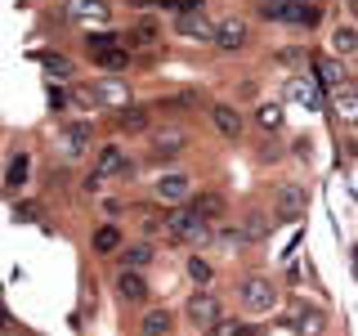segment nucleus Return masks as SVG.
Instances as JSON below:
<instances>
[{"instance_id": "f257e3e1", "label": "nucleus", "mask_w": 358, "mask_h": 336, "mask_svg": "<svg viewBox=\"0 0 358 336\" xmlns=\"http://www.w3.org/2000/svg\"><path fill=\"white\" fill-rule=\"evenodd\" d=\"M162 229H166V233H171V238H175V242H206V238H210V224H206V220H201V216H197V211H193V206H188V202H184V206H175V211H171V216H166V220H162Z\"/></svg>"}, {"instance_id": "f03ea898", "label": "nucleus", "mask_w": 358, "mask_h": 336, "mask_svg": "<svg viewBox=\"0 0 358 336\" xmlns=\"http://www.w3.org/2000/svg\"><path fill=\"white\" fill-rule=\"evenodd\" d=\"M184 318L193 323V328L210 332V328H215V323L224 318V314H220V296H215V291H206V287H201V291H193V296L184 300Z\"/></svg>"}, {"instance_id": "7ed1b4c3", "label": "nucleus", "mask_w": 358, "mask_h": 336, "mask_svg": "<svg viewBox=\"0 0 358 336\" xmlns=\"http://www.w3.org/2000/svg\"><path fill=\"white\" fill-rule=\"evenodd\" d=\"M260 14L273 22H305V27L318 22V9L305 5V0H260Z\"/></svg>"}, {"instance_id": "20e7f679", "label": "nucleus", "mask_w": 358, "mask_h": 336, "mask_svg": "<svg viewBox=\"0 0 358 336\" xmlns=\"http://www.w3.org/2000/svg\"><path fill=\"white\" fill-rule=\"evenodd\" d=\"M210 45H215V50H224V54L246 50V45H251V22L238 18V14H233V18H220V22H215V41H210Z\"/></svg>"}, {"instance_id": "39448f33", "label": "nucleus", "mask_w": 358, "mask_h": 336, "mask_svg": "<svg viewBox=\"0 0 358 336\" xmlns=\"http://www.w3.org/2000/svg\"><path fill=\"white\" fill-rule=\"evenodd\" d=\"M238 300L251 314H264V309H273L278 305V287L268 283V278H242V287H238Z\"/></svg>"}, {"instance_id": "423d86ee", "label": "nucleus", "mask_w": 358, "mask_h": 336, "mask_svg": "<svg viewBox=\"0 0 358 336\" xmlns=\"http://www.w3.org/2000/svg\"><path fill=\"white\" fill-rule=\"evenodd\" d=\"M152 193L162 197V202H171V206H184V202L193 197V175H184V171H166V175H157Z\"/></svg>"}, {"instance_id": "0eeeda50", "label": "nucleus", "mask_w": 358, "mask_h": 336, "mask_svg": "<svg viewBox=\"0 0 358 336\" xmlns=\"http://www.w3.org/2000/svg\"><path fill=\"white\" fill-rule=\"evenodd\" d=\"M94 94H99V108H126V104H134V94H130V85L121 81V72H103L94 81Z\"/></svg>"}, {"instance_id": "6e6552de", "label": "nucleus", "mask_w": 358, "mask_h": 336, "mask_svg": "<svg viewBox=\"0 0 358 336\" xmlns=\"http://www.w3.org/2000/svg\"><path fill=\"white\" fill-rule=\"evenodd\" d=\"M112 291H117L121 305H143L152 287H148V278H143V269H121L117 283H112Z\"/></svg>"}, {"instance_id": "1a4fd4ad", "label": "nucleus", "mask_w": 358, "mask_h": 336, "mask_svg": "<svg viewBox=\"0 0 358 336\" xmlns=\"http://www.w3.org/2000/svg\"><path fill=\"white\" fill-rule=\"evenodd\" d=\"M175 36L197 41V45H210V41H215V22L201 14V9H193V14H175Z\"/></svg>"}, {"instance_id": "9d476101", "label": "nucleus", "mask_w": 358, "mask_h": 336, "mask_svg": "<svg viewBox=\"0 0 358 336\" xmlns=\"http://www.w3.org/2000/svg\"><path fill=\"white\" fill-rule=\"evenodd\" d=\"M305 206H309V193L300 184H282L273 193V216L278 220H300V216H305Z\"/></svg>"}, {"instance_id": "9b49d317", "label": "nucleus", "mask_w": 358, "mask_h": 336, "mask_svg": "<svg viewBox=\"0 0 358 336\" xmlns=\"http://www.w3.org/2000/svg\"><path fill=\"white\" fill-rule=\"evenodd\" d=\"M282 99L296 104V108H309V112L322 108V90L313 81H305V76H287V81H282Z\"/></svg>"}, {"instance_id": "f8f14e48", "label": "nucleus", "mask_w": 358, "mask_h": 336, "mask_svg": "<svg viewBox=\"0 0 358 336\" xmlns=\"http://www.w3.org/2000/svg\"><path fill=\"white\" fill-rule=\"evenodd\" d=\"M309 67H313V85H318V90H331V94H336V90L350 85V72H345L336 59H322V54H318Z\"/></svg>"}, {"instance_id": "ddd939ff", "label": "nucleus", "mask_w": 358, "mask_h": 336, "mask_svg": "<svg viewBox=\"0 0 358 336\" xmlns=\"http://www.w3.org/2000/svg\"><path fill=\"white\" fill-rule=\"evenodd\" d=\"M94 171L103 179H112V175H134V166H130V157L121 153L117 144H108V148H99V157H94Z\"/></svg>"}, {"instance_id": "4468645a", "label": "nucleus", "mask_w": 358, "mask_h": 336, "mask_svg": "<svg viewBox=\"0 0 358 336\" xmlns=\"http://www.w3.org/2000/svg\"><path fill=\"white\" fill-rule=\"evenodd\" d=\"M63 14L76 22H108V0H63Z\"/></svg>"}, {"instance_id": "2eb2a0df", "label": "nucleus", "mask_w": 358, "mask_h": 336, "mask_svg": "<svg viewBox=\"0 0 358 336\" xmlns=\"http://www.w3.org/2000/svg\"><path fill=\"white\" fill-rule=\"evenodd\" d=\"M117 126L126 130V134H143L152 126V108H143V104H126V108H117Z\"/></svg>"}, {"instance_id": "dca6fc26", "label": "nucleus", "mask_w": 358, "mask_h": 336, "mask_svg": "<svg viewBox=\"0 0 358 336\" xmlns=\"http://www.w3.org/2000/svg\"><path fill=\"white\" fill-rule=\"evenodd\" d=\"M210 126H215L224 139H242V112L229 108V104H215L210 108Z\"/></svg>"}, {"instance_id": "f3484780", "label": "nucleus", "mask_w": 358, "mask_h": 336, "mask_svg": "<svg viewBox=\"0 0 358 336\" xmlns=\"http://www.w3.org/2000/svg\"><path fill=\"white\" fill-rule=\"evenodd\" d=\"M121 41H130L134 50H157L162 31H157V22H152V18H139V22H134V27L126 31V36H121Z\"/></svg>"}, {"instance_id": "a211bd4d", "label": "nucleus", "mask_w": 358, "mask_h": 336, "mask_svg": "<svg viewBox=\"0 0 358 336\" xmlns=\"http://www.w3.org/2000/svg\"><path fill=\"white\" fill-rule=\"evenodd\" d=\"M27 175H31V157H27V153H14V157H9V175H5V188H9V193H18V188H27Z\"/></svg>"}, {"instance_id": "6ab92c4d", "label": "nucleus", "mask_w": 358, "mask_h": 336, "mask_svg": "<svg viewBox=\"0 0 358 336\" xmlns=\"http://www.w3.org/2000/svg\"><path fill=\"white\" fill-rule=\"evenodd\" d=\"M90 246H94L99 255H117L121 251V229H117V224H99L94 238H90Z\"/></svg>"}, {"instance_id": "aec40b11", "label": "nucleus", "mask_w": 358, "mask_h": 336, "mask_svg": "<svg viewBox=\"0 0 358 336\" xmlns=\"http://www.w3.org/2000/svg\"><path fill=\"white\" fill-rule=\"evenodd\" d=\"M188 148V134H179V130H162L152 139V157H179Z\"/></svg>"}, {"instance_id": "412c9836", "label": "nucleus", "mask_w": 358, "mask_h": 336, "mask_svg": "<svg viewBox=\"0 0 358 336\" xmlns=\"http://www.w3.org/2000/svg\"><path fill=\"white\" fill-rule=\"evenodd\" d=\"M188 206H193L206 224L224 216V197H220V193H193V197H188Z\"/></svg>"}, {"instance_id": "4be33fe9", "label": "nucleus", "mask_w": 358, "mask_h": 336, "mask_svg": "<svg viewBox=\"0 0 358 336\" xmlns=\"http://www.w3.org/2000/svg\"><path fill=\"white\" fill-rule=\"evenodd\" d=\"M31 59H36L41 67H50L54 81H72V63L63 59V54H50V50H31Z\"/></svg>"}, {"instance_id": "5701e85b", "label": "nucleus", "mask_w": 358, "mask_h": 336, "mask_svg": "<svg viewBox=\"0 0 358 336\" xmlns=\"http://www.w3.org/2000/svg\"><path fill=\"white\" fill-rule=\"evenodd\" d=\"M121 269H148L152 265V246L148 242H130V246H121Z\"/></svg>"}, {"instance_id": "b1692460", "label": "nucleus", "mask_w": 358, "mask_h": 336, "mask_svg": "<svg viewBox=\"0 0 358 336\" xmlns=\"http://www.w3.org/2000/svg\"><path fill=\"white\" fill-rule=\"evenodd\" d=\"M67 108H76V112H94V108H99V94H94V85H81V81H72V90H67Z\"/></svg>"}, {"instance_id": "393cba45", "label": "nucleus", "mask_w": 358, "mask_h": 336, "mask_svg": "<svg viewBox=\"0 0 358 336\" xmlns=\"http://www.w3.org/2000/svg\"><path fill=\"white\" fill-rule=\"evenodd\" d=\"M171 314L166 309H148L143 314V323H139V336H171Z\"/></svg>"}, {"instance_id": "a878e982", "label": "nucleus", "mask_w": 358, "mask_h": 336, "mask_svg": "<svg viewBox=\"0 0 358 336\" xmlns=\"http://www.w3.org/2000/svg\"><path fill=\"white\" fill-rule=\"evenodd\" d=\"M296 332L300 336H322V332H327V314H322V309H300L296 314Z\"/></svg>"}, {"instance_id": "bb28decb", "label": "nucleus", "mask_w": 358, "mask_h": 336, "mask_svg": "<svg viewBox=\"0 0 358 336\" xmlns=\"http://www.w3.org/2000/svg\"><path fill=\"white\" fill-rule=\"evenodd\" d=\"M336 117L341 121H358V90L354 85H345V90H336Z\"/></svg>"}, {"instance_id": "cd10ccee", "label": "nucleus", "mask_w": 358, "mask_h": 336, "mask_svg": "<svg viewBox=\"0 0 358 336\" xmlns=\"http://www.w3.org/2000/svg\"><path fill=\"white\" fill-rule=\"evenodd\" d=\"M117 45H121V31H90V36H85V50L90 54H94V59H99V54H108V50H117Z\"/></svg>"}, {"instance_id": "c85d7f7f", "label": "nucleus", "mask_w": 358, "mask_h": 336, "mask_svg": "<svg viewBox=\"0 0 358 336\" xmlns=\"http://www.w3.org/2000/svg\"><path fill=\"white\" fill-rule=\"evenodd\" d=\"M255 121H260V130H282L287 112H282V104H260L255 108Z\"/></svg>"}, {"instance_id": "c756f323", "label": "nucleus", "mask_w": 358, "mask_h": 336, "mask_svg": "<svg viewBox=\"0 0 358 336\" xmlns=\"http://www.w3.org/2000/svg\"><path fill=\"white\" fill-rule=\"evenodd\" d=\"M99 67H103V72H126V67H130V54L126 50H121V45H117V50H108V54H99V59H94Z\"/></svg>"}, {"instance_id": "7c9ffc66", "label": "nucleus", "mask_w": 358, "mask_h": 336, "mask_svg": "<svg viewBox=\"0 0 358 336\" xmlns=\"http://www.w3.org/2000/svg\"><path fill=\"white\" fill-rule=\"evenodd\" d=\"M264 233H268V220L260 216V211H251V216L242 220V238H246V242H260Z\"/></svg>"}, {"instance_id": "2f4dec72", "label": "nucleus", "mask_w": 358, "mask_h": 336, "mask_svg": "<svg viewBox=\"0 0 358 336\" xmlns=\"http://www.w3.org/2000/svg\"><path fill=\"white\" fill-rule=\"evenodd\" d=\"M255 328L251 323H242V318H220L215 328H210V336H251Z\"/></svg>"}, {"instance_id": "473e14b6", "label": "nucleus", "mask_w": 358, "mask_h": 336, "mask_svg": "<svg viewBox=\"0 0 358 336\" xmlns=\"http://www.w3.org/2000/svg\"><path fill=\"white\" fill-rule=\"evenodd\" d=\"M188 278H193L197 287H210V283H215V269L201 260V255H193V260H188Z\"/></svg>"}, {"instance_id": "72a5a7b5", "label": "nucleus", "mask_w": 358, "mask_h": 336, "mask_svg": "<svg viewBox=\"0 0 358 336\" xmlns=\"http://www.w3.org/2000/svg\"><path fill=\"white\" fill-rule=\"evenodd\" d=\"M331 45H336V54H354V50H358V31H354V27H336Z\"/></svg>"}, {"instance_id": "f704fd0d", "label": "nucleus", "mask_w": 358, "mask_h": 336, "mask_svg": "<svg viewBox=\"0 0 358 336\" xmlns=\"http://www.w3.org/2000/svg\"><path fill=\"white\" fill-rule=\"evenodd\" d=\"M152 5L171 9V14H193V9H201V0H152Z\"/></svg>"}, {"instance_id": "c9c22d12", "label": "nucleus", "mask_w": 358, "mask_h": 336, "mask_svg": "<svg viewBox=\"0 0 358 336\" xmlns=\"http://www.w3.org/2000/svg\"><path fill=\"white\" fill-rule=\"evenodd\" d=\"M278 63H282V67H296V63H305V54H300V50H278Z\"/></svg>"}, {"instance_id": "e433bc0d", "label": "nucleus", "mask_w": 358, "mask_h": 336, "mask_svg": "<svg viewBox=\"0 0 358 336\" xmlns=\"http://www.w3.org/2000/svg\"><path fill=\"white\" fill-rule=\"evenodd\" d=\"M50 108H54V112H67V90H59V85L50 90Z\"/></svg>"}, {"instance_id": "4c0bfd02", "label": "nucleus", "mask_w": 358, "mask_h": 336, "mask_svg": "<svg viewBox=\"0 0 358 336\" xmlns=\"http://www.w3.org/2000/svg\"><path fill=\"white\" fill-rule=\"evenodd\" d=\"M81 188H85V193H99V188H103V175H99V171H94V175H85V184H81Z\"/></svg>"}, {"instance_id": "58836bf2", "label": "nucleus", "mask_w": 358, "mask_h": 336, "mask_svg": "<svg viewBox=\"0 0 358 336\" xmlns=\"http://www.w3.org/2000/svg\"><path fill=\"white\" fill-rule=\"evenodd\" d=\"M0 332H9V314L5 309H0Z\"/></svg>"}, {"instance_id": "ea45409f", "label": "nucleus", "mask_w": 358, "mask_h": 336, "mask_svg": "<svg viewBox=\"0 0 358 336\" xmlns=\"http://www.w3.org/2000/svg\"><path fill=\"white\" fill-rule=\"evenodd\" d=\"M350 14H354V18H358V0H350Z\"/></svg>"}, {"instance_id": "a19ab883", "label": "nucleus", "mask_w": 358, "mask_h": 336, "mask_svg": "<svg viewBox=\"0 0 358 336\" xmlns=\"http://www.w3.org/2000/svg\"><path fill=\"white\" fill-rule=\"evenodd\" d=\"M126 5H152V0H126Z\"/></svg>"}]
</instances>
